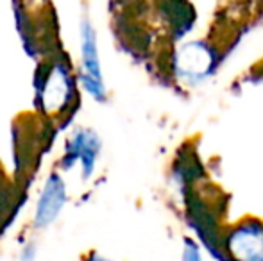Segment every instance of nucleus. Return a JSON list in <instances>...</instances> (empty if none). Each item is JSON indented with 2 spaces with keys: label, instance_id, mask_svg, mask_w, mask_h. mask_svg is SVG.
Here are the masks:
<instances>
[{
  "label": "nucleus",
  "instance_id": "f257e3e1",
  "mask_svg": "<svg viewBox=\"0 0 263 261\" xmlns=\"http://www.w3.org/2000/svg\"><path fill=\"white\" fill-rule=\"evenodd\" d=\"M81 56H83V81L88 93L93 95L97 101H104L106 90L102 83L101 63H99V50H97V38L95 31L88 22H83L81 25Z\"/></svg>",
  "mask_w": 263,
  "mask_h": 261
},
{
  "label": "nucleus",
  "instance_id": "f03ea898",
  "mask_svg": "<svg viewBox=\"0 0 263 261\" xmlns=\"http://www.w3.org/2000/svg\"><path fill=\"white\" fill-rule=\"evenodd\" d=\"M65 183L59 175L52 174L45 183V188L42 192V197L38 200L34 215V226L36 227H47L58 218L59 211L65 206Z\"/></svg>",
  "mask_w": 263,
  "mask_h": 261
},
{
  "label": "nucleus",
  "instance_id": "7ed1b4c3",
  "mask_svg": "<svg viewBox=\"0 0 263 261\" xmlns=\"http://www.w3.org/2000/svg\"><path fill=\"white\" fill-rule=\"evenodd\" d=\"M99 138L91 131H77L72 136V139L66 145V157L65 168H72L76 161H81L84 170V177H90L91 170L95 167V159L99 154Z\"/></svg>",
  "mask_w": 263,
  "mask_h": 261
},
{
  "label": "nucleus",
  "instance_id": "20e7f679",
  "mask_svg": "<svg viewBox=\"0 0 263 261\" xmlns=\"http://www.w3.org/2000/svg\"><path fill=\"white\" fill-rule=\"evenodd\" d=\"M70 93V77L65 66L58 65L50 77L47 79L45 86H43V104L47 108H58L68 98Z\"/></svg>",
  "mask_w": 263,
  "mask_h": 261
}]
</instances>
